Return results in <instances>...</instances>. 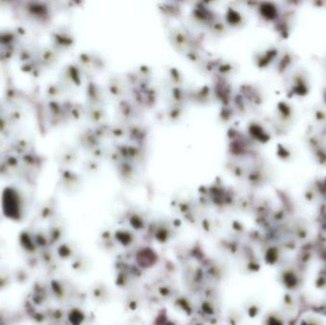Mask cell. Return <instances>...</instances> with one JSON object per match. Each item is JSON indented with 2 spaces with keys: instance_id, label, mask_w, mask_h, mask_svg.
<instances>
[{
  "instance_id": "6da1fadb",
  "label": "cell",
  "mask_w": 326,
  "mask_h": 325,
  "mask_svg": "<svg viewBox=\"0 0 326 325\" xmlns=\"http://www.w3.org/2000/svg\"><path fill=\"white\" fill-rule=\"evenodd\" d=\"M280 282L290 292L300 289L304 284V277L298 267L293 264L285 265L280 272Z\"/></svg>"
},
{
  "instance_id": "8992f818",
  "label": "cell",
  "mask_w": 326,
  "mask_h": 325,
  "mask_svg": "<svg viewBox=\"0 0 326 325\" xmlns=\"http://www.w3.org/2000/svg\"><path fill=\"white\" fill-rule=\"evenodd\" d=\"M265 325H285V322L282 315L272 313L267 317Z\"/></svg>"
},
{
  "instance_id": "5b68a950",
  "label": "cell",
  "mask_w": 326,
  "mask_h": 325,
  "mask_svg": "<svg viewBox=\"0 0 326 325\" xmlns=\"http://www.w3.org/2000/svg\"><path fill=\"white\" fill-rule=\"evenodd\" d=\"M283 304L286 311H290V312L294 311L297 306V301L295 299L294 295L290 292L285 294L283 300Z\"/></svg>"
},
{
  "instance_id": "7a4b0ae2",
  "label": "cell",
  "mask_w": 326,
  "mask_h": 325,
  "mask_svg": "<svg viewBox=\"0 0 326 325\" xmlns=\"http://www.w3.org/2000/svg\"><path fill=\"white\" fill-rule=\"evenodd\" d=\"M298 325H326L322 318L316 315H306L302 318Z\"/></svg>"
},
{
  "instance_id": "277c9868",
  "label": "cell",
  "mask_w": 326,
  "mask_h": 325,
  "mask_svg": "<svg viewBox=\"0 0 326 325\" xmlns=\"http://www.w3.org/2000/svg\"><path fill=\"white\" fill-rule=\"evenodd\" d=\"M315 286L317 289L326 290V267L322 268L318 273L316 277Z\"/></svg>"
},
{
  "instance_id": "3957f363",
  "label": "cell",
  "mask_w": 326,
  "mask_h": 325,
  "mask_svg": "<svg viewBox=\"0 0 326 325\" xmlns=\"http://www.w3.org/2000/svg\"><path fill=\"white\" fill-rule=\"evenodd\" d=\"M265 258L269 264L274 265L281 261L282 253L278 247H271L267 252V255L265 256Z\"/></svg>"
}]
</instances>
